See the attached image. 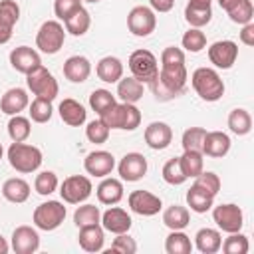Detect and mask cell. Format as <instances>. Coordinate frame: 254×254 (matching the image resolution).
<instances>
[{"label":"cell","instance_id":"cell-51","mask_svg":"<svg viewBox=\"0 0 254 254\" xmlns=\"http://www.w3.org/2000/svg\"><path fill=\"white\" fill-rule=\"evenodd\" d=\"M149 87H151V91H153V95H155L157 101H173V99L179 97L169 85H165V83L159 79V75L149 83Z\"/></svg>","mask_w":254,"mask_h":254},{"label":"cell","instance_id":"cell-28","mask_svg":"<svg viewBox=\"0 0 254 254\" xmlns=\"http://www.w3.org/2000/svg\"><path fill=\"white\" fill-rule=\"evenodd\" d=\"M143 91H145V83H141L133 75L131 77H121L117 81V97L123 103H137L143 97Z\"/></svg>","mask_w":254,"mask_h":254},{"label":"cell","instance_id":"cell-60","mask_svg":"<svg viewBox=\"0 0 254 254\" xmlns=\"http://www.w3.org/2000/svg\"><path fill=\"white\" fill-rule=\"evenodd\" d=\"M2 155H4V147H2V143H0V159H2Z\"/></svg>","mask_w":254,"mask_h":254},{"label":"cell","instance_id":"cell-34","mask_svg":"<svg viewBox=\"0 0 254 254\" xmlns=\"http://www.w3.org/2000/svg\"><path fill=\"white\" fill-rule=\"evenodd\" d=\"M64 24H65V32H69L71 36H83L87 30H89V26H91V16H89V12L81 6L77 12H73L67 20H64Z\"/></svg>","mask_w":254,"mask_h":254},{"label":"cell","instance_id":"cell-1","mask_svg":"<svg viewBox=\"0 0 254 254\" xmlns=\"http://www.w3.org/2000/svg\"><path fill=\"white\" fill-rule=\"evenodd\" d=\"M99 119L109 129H121V131H135L141 125V111L135 103H115L107 111L99 115Z\"/></svg>","mask_w":254,"mask_h":254},{"label":"cell","instance_id":"cell-50","mask_svg":"<svg viewBox=\"0 0 254 254\" xmlns=\"http://www.w3.org/2000/svg\"><path fill=\"white\" fill-rule=\"evenodd\" d=\"M194 183L200 185L202 189H206L208 192H212L214 196H216L218 190H220V179H218V175L212 173V171H202L198 177H194Z\"/></svg>","mask_w":254,"mask_h":254},{"label":"cell","instance_id":"cell-11","mask_svg":"<svg viewBox=\"0 0 254 254\" xmlns=\"http://www.w3.org/2000/svg\"><path fill=\"white\" fill-rule=\"evenodd\" d=\"M238 58V44L232 40H218L208 48V60L218 69H230Z\"/></svg>","mask_w":254,"mask_h":254},{"label":"cell","instance_id":"cell-5","mask_svg":"<svg viewBox=\"0 0 254 254\" xmlns=\"http://www.w3.org/2000/svg\"><path fill=\"white\" fill-rule=\"evenodd\" d=\"M26 83H28V89L40 99L54 101L58 97V93H60V85H58L56 77L44 65H38L36 69H32L26 75Z\"/></svg>","mask_w":254,"mask_h":254},{"label":"cell","instance_id":"cell-57","mask_svg":"<svg viewBox=\"0 0 254 254\" xmlns=\"http://www.w3.org/2000/svg\"><path fill=\"white\" fill-rule=\"evenodd\" d=\"M8 250H10V244H8V242H6V238L0 234V254H6Z\"/></svg>","mask_w":254,"mask_h":254},{"label":"cell","instance_id":"cell-2","mask_svg":"<svg viewBox=\"0 0 254 254\" xmlns=\"http://www.w3.org/2000/svg\"><path fill=\"white\" fill-rule=\"evenodd\" d=\"M192 89L204 101H218L224 95V81L212 67H196L190 75Z\"/></svg>","mask_w":254,"mask_h":254},{"label":"cell","instance_id":"cell-52","mask_svg":"<svg viewBox=\"0 0 254 254\" xmlns=\"http://www.w3.org/2000/svg\"><path fill=\"white\" fill-rule=\"evenodd\" d=\"M161 65H185V52L175 46L165 48L161 52Z\"/></svg>","mask_w":254,"mask_h":254},{"label":"cell","instance_id":"cell-17","mask_svg":"<svg viewBox=\"0 0 254 254\" xmlns=\"http://www.w3.org/2000/svg\"><path fill=\"white\" fill-rule=\"evenodd\" d=\"M173 141V129L165 121H153L145 127V143L153 151H163Z\"/></svg>","mask_w":254,"mask_h":254},{"label":"cell","instance_id":"cell-46","mask_svg":"<svg viewBox=\"0 0 254 254\" xmlns=\"http://www.w3.org/2000/svg\"><path fill=\"white\" fill-rule=\"evenodd\" d=\"M58 177H56V173H52V171H42L40 175H36V181H34V189H36V192L38 194H42V196H48V194H52L56 189H58Z\"/></svg>","mask_w":254,"mask_h":254},{"label":"cell","instance_id":"cell-33","mask_svg":"<svg viewBox=\"0 0 254 254\" xmlns=\"http://www.w3.org/2000/svg\"><path fill=\"white\" fill-rule=\"evenodd\" d=\"M228 127L234 135L242 137V135H248L252 131V117L246 109L242 107H236L228 113Z\"/></svg>","mask_w":254,"mask_h":254},{"label":"cell","instance_id":"cell-15","mask_svg":"<svg viewBox=\"0 0 254 254\" xmlns=\"http://www.w3.org/2000/svg\"><path fill=\"white\" fill-rule=\"evenodd\" d=\"M83 169L91 177H107L115 169V157L109 151H91L83 159Z\"/></svg>","mask_w":254,"mask_h":254},{"label":"cell","instance_id":"cell-16","mask_svg":"<svg viewBox=\"0 0 254 254\" xmlns=\"http://www.w3.org/2000/svg\"><path fill=\"white\" fill-rule=\"evenodd\" d=\"M10 65L16 71L28 75L32 69H36L38 65H42V58H40V54L34 48H30V46H18V48H14L10 52Z\"/></svg>","mask_w":254,"mask_h":254},{"label":"cell","instance_id":"cell-54","mask_svg":"<svg viewBox=\"0 0 254 254\" xmlns=\"http://www.w3.org/2000/svg\"><path fill=\"white\" fill-rule=\"evenodd\" d=\"M175 6V0H149V8L153 12H171Z\"/></svg>","mask_w":254,"mask_h":254},{"label":"cell","instance_id":"cell-53","mask_svg":"<svg viewBox=\"0 0 254 254\" xmlns=\"http://www.w3.org/2000/svg\"><path fill=\"white\" fill-rule=\"evenodd\" d=\"M240 42L244 46H254V24L252 22H248V24L242 26V30H240Z\"/></svg>","mask_w":254,"mask_h":254},{"label":"cell","instance_id":"cell-23","mask_svg":"<svg viewBox=\"0 0 254 254\" xmlns=\"http://www.w3.org/2000/svg\"><path fill=\"white\" fill-rule=\"evenodd\" d=\"M187 204L190 206L192 212L202 214V212H206L214 206V194L208 192L206 189H202L200 185L192 183L190 189L187 190Z\"/></svg>","mask_w":254,"mask_h":254},{"label":"cell","instance_id":"cell-49","mask_svg":"<svg viewBox=\"0 0 254 254\" xmlns=\"http://www.w3.org/2000/svg\"><path fill=\"white\" fill-rule=\"evenodd\" d=\"M79 8H81V0H54V14L60 20H67Z\"/></svg>","mask_w":254,"mask_h":254},{"label":"cell","instance_id":"cell-10","mask_svg":"<svg viewBox=\"0 0 254 254\" xmlns=\"http://www.w3.org/2000/svg\"><path fill=\"white\" fill-rule=\"evenodd\" d=\"M212 220L216 222V226L222 232H240L242 224H244V214L242 208L238 204L226 202V204H218L212 208Z\"/></svg>","mask_w":254,"mask_h":254},{"label":"cell","instance_id":"cell-40","mask_svg":"<svg viewBox=\"0 0 254 254\" xmlns=\"http://www.w3.org/2000/svg\"><path fill=\"white\" fill-rule=\"evenodd\" d=\"M224 254H246L250 244H248V236L242 232H230L228 238H224V242L220 244Z\"/></svg>","mask_w":254,"mask_h":254},{"label":"cell","instance_id":"cell-45","mask_svg":"<svg viewBox=\"0 0 254 254\" xmlns=\"http://www.w3.org/2000/svg\"><path fill=\"white\" fill-rule=\"evenodd\" d=\"M109 131H111V129H109L101 119H93V121H89L87 127H85V137H87L89 143L101 145V143H105V141L109 139Z\"/></svg>","mask_w":254,"mask_h":254},{"label":"cell","instance_id":"cell-14","mask_svg":"<svg viewBox=\"0 0 254 254\" xmlns=\"http://www.w3.org/2000/svg\"><path fill=\"white\" fill-rule=\"evenodd\" d=\"M10 248L16 254H34L40 248V234L36 228L32 226H18L12 232V240H10Z\"/></svg>","mask_w":254,"mask_h":254},{"label":"cell","instance_id":"cell-44","mask_svg":"<svg viewBox=\"0 0 254 254\" xmlns=\"http://www.w3.org/2000/svg\"><path fill=\"white\" fill-rule=\"evenodd\" d=\"M163 179H165L167 185H173V187L183 185V183L187 181V177H185V173H183V169H181L179 157L169 159V161L163 165Z\"/></svg>","mask_w":254,"mask_h":254},{"label":"cell","instance_id":"cell-47","mask_svg":"<svg viewBox=\"0 0 254 254\" xmlns=\"http://www.w3.org/2000/svg\"><path fill=\"white\" fill-rule=\"evenodd\" d=\"M20 20V6L16 0H0V22L14 28Z\"/></svg>","mask_w":254,"mask_h":254},{"label":"cell","instance_id":"cell-56","mask_svg":"<svg viewBox=\"0 0 254 254\" xmlns=\"http://www.w3.org/2000/svg\"><path fill=\"white\" fill-rule=\"evenodd\" d=\"M236 2H238V0H218V4H220V8H222V10H230Z\"/></svg>","mask_w":254,"mask_h":254},{"label":"cell","instance_id":"cell-21","mask_svg":"<svg viewBox=\"0 0 254 254\" xmlns=\"http://www.w3.org/2000/svg\"><path fill=\"white\" fill-rule=\"evenodd\" d=\"M91 73V64L85 56H69L64 62V75L71 83H83Z\"/></svg>","mask_w":254,"mask_h":254},{"label":"cell","instance_id":"cell-22","mask_svg":"<svg viewBox=\"0 0 254 254\" xmlns=\"http://www.w3.org/2000/svg\"><path fill=\"white\" fill-rule=\"evenodd\" d=\"M58 111H60L62 121H64L65 125H69V127H79V125H83L85 119H87V111H85V107H83L79 101L71 99V97L64 99V101L60 103Z\"/></svg>","mask_w":254,"mask_h":254},{"label":"cell","instance_id":"cell-55","mask_svg":"<svg viewBox=\"0 0 254 254\" xmlns=\"http://www.w3.org/2000/svg\"><path fill=\"white\" fill-rule=\"evenodd\" d=\"M12 30H14V28H10V26H6V24L0 22V46L10 42V38H12Z\"/></svg>","mask_w":254,"mask_h":254},{"label":"cell","instance_id":"cell-7","mask_svg":"<svg viewBox=\"0 0 254 254\" xmlns=\"http://www.w3.org/2000/svg\"><path fill=\"white\" fill-rule=\"evenodd\" d=\"M129 69L133 73L135 79H139L141 83H151L157 75H159V62L155 58L153 52L149 50H135L129 56Z\"/></svg>","mask_w":254,"mask_h":254},{"label":"cell","instance_id":"cell-19","mask_svg":"<svg viewBox=\"0 0 254 254\" xmlns=\"http://www.w3.org/2000/svg\"><path fill=\"white\" fill-rule=\"evenodd\" d=\"M230 151V137L224 131H206L202 141V155L222 159Z\"/></svg>","mask_w":254,"mask_h":254},{"label":"cell","instance_id":"cell-35","mask_svg":"<svg viewBox=\"0 0 254 254\" xmlns=\"http://www.w3.org/2000/svg\"><path fill=\"white\" fill-rule=\"evenodd\" d=\"M167 254H190L192 242L183 230H171V234L165 240Z\"/></svg>","mask_w":254,"mask_h":254},{"label":"cell","instance_id":"cell-29","mask_svg":"<svg viewBox=\"0 0 254 254\" xmlns=\"http://www.w3.org/2000/svg\"><path fill=\"white\" fill-rule=\"evenodd\" d=\"M220 244H222V236L216 228H200L196 234H194V246L198 252L202 254H214L220 250Z\"/></svg>","mask_w":254,"mask_h":254},{"label":"cell","instance_id":"cell-38","mask_svg":"<svg viewBox=\"0 0 254 254\" xmlns=\"http://www.w3.org/2000/svg\"><path fill=\"white\" fill-rule=\"evenodd\" d=\"M226 14H228V18H230L234 24H240V26L252 22V18H254L252 0H238L230 10H226Z\"/></svg>","mask_w":254,"mask_h":254},{"label":"cell","instance_id":"cell-39","mask_svg":"<svg viewBox=\"0 0 254 254\" xmlns=\"http://www.w3.org/2000/svg\"><path fill=\"white\" fill-rule=\"evenodd\" d=\"M115 103H117V99H115V95L109 89H93L91 95H89V107L97 115H101L103 111H107Z\"/></svg>","mask_w":254,"mask_h":254},{"label":"cell","instance_id":"cell-18","mask_svg":"<svg viewBox=\"0 0 254 254\" xmlns=\"http://www.w3.org/2000/svg\"><path fill=\"white\" fill-rule=\"evenodd\" d=\"M131 224H133V220L127 214V210H123L119 206H109L105 212H101V226L107 232L123 234V232H129Z\"/></svg>","mask_w":254,"mask_h":254},{"label":"cell","instance_id":"cell-41","mask_svg":"<svg viewBox=\"0 0 254 254\" xmlns=\"http://www.w3.org/2000/svg\"><path fill=\"white\" fill-rule=\"evenodd\" d=\"M183 48L187 52H192V54H198L206 48V36L204 32H200V28H190L189 32L183 34V40H181Z\"/></svg>","mask_w":254,"mask_h":254},{"label":"cell","instance_id":"cell-12","mask_svg":"<svg viewBox=\"0 0 254 254\" xmlns=\"http://www.w3.org/2000/svg\"><path fill=\"white\" fill-rule=\"evenodd\" d=\"M121 181L127 183H137L147 175V159L141 153H127L117 165Z\"/></svg>","mask_w":254,"mask_h":254},{"label":"cell","instance_id":"cell-24","mask_svg":"<svg viewBox=\"0 0 254 254\" xmlns=\"http://www.w3.org/2000/svg\"><path fill=\"white\" fill-rule=\"evenodd\" d=\"M79 246L85 252H99L103 248L105 242V230L101 224H91V226H83L79 228V236H77Z\"/></svg>","mask_w":254,"mask_h":254},{"label":"cell","instance_id":"cell-58","mask_svg":"<svg viewBox=\"0 0 254 254\" xmlns=\"http://www.w3.org/2000/svg\"><path fill=\"white\" fill-rule=\"evenodd\" d=\"M189 2H192V4H202V6H210L212 0H189Z\"/></svg>","mask_w":254,"mask_h":254},{"label":"cell","instance_id":"cell-37","mask_svg":"<svg viewBox=\"0 0 254 254\" xmlns=\"http://www.w3.org/2000/svg\"><path fill=\"white\" fill-rule=\"evenodd\" d=\"M32 133V123L28 117H22V115H12L10 121H8V135L12 141L20 143V141H26Z\"/></svg>","mask_w":254,"mask_h":254},{"label":"cell","instance_id":"cell-26","mask_svg":"<svg viewBox=\"0 0 254 254\" xmlns=\"http://www.w3.org/2000/svg\"><path fill=\"white\" fill-rule=\"evenodd\" d=\"M95 192H97V200L101 204H109V206L117 204L123 198V183L113 177H103V181L99 183Z\"/></svg>","mask_w":254,"mask_h":254},{"label":"cell","instance_id":"cell-9","mask_svg":"<svg viewBox=\"0 0 254 254\" xmlns=\"http://www.w3.org/2000/svg\"><path fill=\"white\" fill-rule=\"evenodd\" d=\"M91 190H93L91 181L83 175H71V177L64 179V183L60 187V194H62L64 202H67V204H79V202L87 200Z\"/></svg>","mask_w":254,"mask_h":254},{"label":"cell","instance_id":"cell-36","mask_svg":"<svg viewBox=\"0 0 254 254\" xmlns=\"http://www.w3.org/2000/svg\"><path fill=\"white\" fill-rule=\"evenodd\" d=\"M73 222L77 228L91 226V224H101V210L95 204H81L73 212Z\"/></svg>","mask_w":254,"mask_h":254},{"label":"cell","instance_id":"cell-31","mask_svg":"<svg viewBox=\"0 0 254 254\" xmlns=\"http://www.w3.org/2000/svg\"><path fill=\"white\" fill-rule=\"evenodd\" d=\"M185 20L189 22L190 28H202L212 20V8L189 2L187 8H185Z\"/></svg>","mask_w":254,"mask_h":254},{"label":"cell","instance_id":"cell-3","mask_svg":"<svg viewBox=\"0 0 254 254\" xmlns=\"http://www.w3.org/2000/svg\"><path fill=\"white\" fill-rule=\"evenodd\" d=\"M42 151L34 145H28L24 141L20 143H12L8 147V163L12 169H16L18 173H34L40 169L42 165Z\"/></svg>","mask_w":254,"mask_h":254},{"label":"cell","instance_id":"cell-20","mask_svg":"<svg viewBox=\"0 0 254 254\" xmlns=\"http://www.w3.org/2000/svg\"><path fill=\"white\" fill-rule=\"evenodd\" d=\"M28 105H30V97H28V91L22 89V87L8 89L0 99V111L10 115V117L20 115V111H24Z\"/></svg>","mask_w":254,"mask_h":254},{"label":"cell","instance_id":"cell-32","mask_svg":"<svg viewBox=\"0 0 254 254\" xmlns=\"http://www.w3.org/2000/svg\"><path fill=\"white\" fill-rule=\"evenodd\" d=\"M204 155L198 153V151H185L181 157H179V163H181V169L185 173L187 179H194L198 177L202 171H204Z\"/></svg>","mask_w":254,"mask_h":254},{"label":"cell","instance_id":"cell-6","mask_svg":"<svg viewBox=\"0 0 254 254\" xmlns=\"http://www.w3.org/2000/svg\"><path fill=\"white\" fill-rule=\"evenodd\" d=\"M65 214H67V210H65L64 202H60V200H46V202L36 206V210L32 214V220H34L36 228L50 232V230H56L65 220Z\"/></svg>","mask_w":254,"mask_h":254},{"label":"cell","instance_id":"cell-13","mask_svg":"<svg viewBox=\"0 0 254 254\" xmlns=\"http://www.w3.org/2000/svg\"><path fill=\"white\" fill-rule=\"evenodd\" d=\"M127 202H129V208L139 216H155L163 206L161 198L149 190H133Z\"/></svg>","mask_w":254,"mask_h":254},{"label":"cell","instance_id":"cell-4","mask_svg":"<svg viewBox=\"0 0 254 254\" xmlns=\"http://www.w3.org/2000/svg\"><path fill=\"white\" fill-rule=\"evenodd\" d=\"M65 30L58 20H46L36 34V48L48 56L58 54L64 48Z\"/></svg>","mask_w":254,"mask_h":254},{"label":"cell","instance_id":"cell-48","mask_svg":"<svg viewBox=\"0 0 254 254\" xmlns=\"http://www.w3.org/2000/svg\"><path fill=\"white\" fill-rule=\"evenodd\" d=\"M109 252L133 254V252H137V242H135V238H131L127 232H123V234H117V238H113V242H111V248H109Z\"/></svg>","mask_w":254,"mask_h":254},{"label":"cell","instance_id":"cell-8","mask_svg":"<svg viewBox=\"0 0 254 254\" xmlns=\"http://www.w3.org/2000/svg\"><path fill=\"white\" fill-rule=\"evenodd\" d=\"M127 28L137 38H147L157 28V16L149 6H135L127 14Z\"/></svg>","mask_w":254,"mask_h":254},{"label":"cell","instance_id":"cell-30","mask_svg":"<svg viewBox=\"0 0 254 254\" xmlns=\"http://www.w3.org/2000/svg\"><path fill=\"white\" fill-rule=\"evenodd\" d=\"M163 222L167 228L171 230H183L189 226L190 222V212L187 206H181V204H171L169 208H165L163 212Z\"/></svg>","mask_w":254,"mask_h":254},{"label":"cell","instance_id":"cell-42","mask_svg":"<svg viewBox=\"0 0 254 254\" xmlns=\"http://www.w3.org/2000/svg\"><path fill=\"white\" fill-rule=\"evenodd\" d=\"M204 135H206V129L204 127H189L183 133V139H181L183 149L185 151H198V153H202Z\"/></svg>","mask_w":254,"mask_h":254},{"label":"cell","instance_id":"cell-43","mask_svg":"<svg viewBox=\"0 0 254 254\" xmlns=\"http://www.w3.org/2000/svg\"><path fill=\"white\" fill-rule=\"evenodd\" d=\"M28 107H30V119L32 121H36V123H48L52 119V113H54L52 101L36 97Z\"/></svg>","mask_w":254,"mask_h":254},{"label":"cell","instance_id":"cell-59","mask_svg":"<svg viewBox=\"0 0 254 254\" xmlns=\"http://www.w3.org/2000/svg\"><path fill=\"white\" fill-rule=\"evenodd\" d=\"M81 2H89V4H97V2H101V0H81Z\"/></svg>","mask_w":254,"mask_h":254},{"label":"cell","instance_id":"cell-25","mask_svg":"<svg viewBox=\"0 0 254 254\" xmlns=\"http://www.w3.org/2000/svg\"><path fill=\"white\" fill-rule=\"evenodd\" d=\"M95 73L101 81L105 83H117L123 77V64L119 58L115 56H105L97 62L95 65Z\"/></svg>","mask_w":254,"mask_h":254},{"label":"cell","instance_id":"cell-27","mask_svg":"<svg viewBox=\"0 0 254 254\" xmlns=\"http://www.w3.org/2000/svg\"><path fill=\"white\" fill-rule=\"evenodd\" d=\"M2 196L6 200L14 202V204H22L30 196V185L24 179H20V177H12V179L4 181V185H2Z\"/></svg>","mask_w":254,"mask_h":254}]
</instances>
